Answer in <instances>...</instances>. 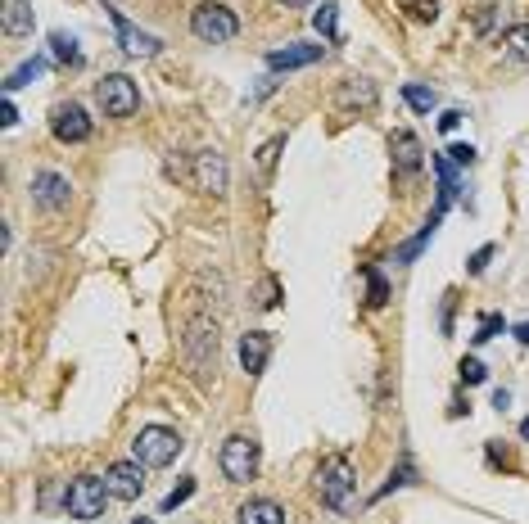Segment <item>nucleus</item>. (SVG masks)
<instances>
[{
  "label": "nucleus",
  "instance_id": "obj_33",
  "mask_svg": "<svg viewBox=\"0 0 529 524\" xmlns=\"http://www.w3.org/2000/svg\"><path fill=\"white\" fill-rule=\"evenodd\" d=\"M457 122H462V113H457V109H448V113H444V118H439V127H444V131H453V127H457Z\"/></svg>",
  "mask_w": 529,
  "mask_h": 524
},
{
  "label": "nucleus",
  "instance_id": "obj_20",
  "mask_svg": "<svg viewBox=\"0 0 529 524\" xmlns=\"http://www.w3.org/2000/svg\"><path fill=\"white\" fill-rule=\"evenodd\" d=\"M312 28L322 32L326 41H335V37H340V10H335V5H322V10L312 14Z\"/></svg>",
  "mask_w": 529,
  "mask_h": 524
},
{
  "label": "nucleus",
  "instance_id": "obj_5",
  "mask_svg": "<svg viewBox=\"0 0 529 524\" xmlns=\"http://www.w3.org/2000/svg\"><path fill=\"white\" fill-rule=\"evenodd\" d=\"M95 100H100L104 118H132L141 109V91L127 73H109L104 82H95Z\"/></svg>",
  "mask_w": 529,
  "mask_h": 524
},
{
  "label": "nucleus",
  "instance_id": "obj_2",
  "mask_svg": "<svg viewBox=\"0 0 529 524\" xmlns=\"http://www.w3.org/2000/svg\"><path fill=\"white\" fill-rule=\"evenodd\" d=\"M181 348H186V362L195 366L199 380H208V375L218 371V321H213V317H195L186 326Z\"/></svg>",
  "mask_w": 529,
  "mask_h": 524
},
{
  "label": "nucleus",
  "instance_id": "obj_29",
  "mask_svg": "<svg viewBox=\"0 0 529 524\" xmlns=\"http://www.w3.org/2000/svg\"><path fill=\"white\" fill-rule=\"evenodd\" d=\"M281 136H276V141H267L263 145V150H258V168H263V172H272V163H276V150H281Z\"/></svg>",
  "mask_w": 529,
  "mask_h": 524
},
{
  "label": "nucleus",
  "instance_id": "obj_25",
  "mask_svg": "<svg viewBox=\"0 0 529 524\" xmlns=\"http://www.w3.org/2000/svg\"><path fill=\"white\" fill-rule=\"evenodd\" d=\"M398 5H403L412 19H421V23H430L439 14V0H398Z\"/></svg>",
  "mask_w": 529,
  "mask_h": 524
},
{
  "label": "nucleus",
  "instance_id": "obj_38",
  "mask_svg": "<svg viewBox=\"0 0 529 524\" xmlns=\"http://www.w3.org/2000/svg\"><path fill=\"white\" fill-rule=\"evenodd\" d=\"M136 524H154V520H136Z\"/></svg>",
  "mask_w": 529,
  "mask_h": 524
},
{
  "label": "nucleus",
  "instance_id": "obj_35",
  "mask_svg": "<svg viewBox=\"0 0 529 524\" xmlns=\"http://www.w3.org/2000/svg\"><path fill=\"white\" fill-rule=\"evenodd\" d=\"M516 339H520V344H529V321H525V326H516Z\"/></svg>",
  "mask_w": 529,
  "mask_h": 524
},
{
  "label": "nucleus",
  "instance_id": "obj_9",
  "mask_svg": "<svg viewBox=\"0 0 529 524\" xmlns=\"http://www.w3.org/2000/svg\"><path fill=\"white\" fill-rule=\"evenodd\" d=\"M50 131H55L64 145H82L91 136V118H86L82 104H55L50 113Z\"/></svg>",
  "mask_w": 529,
  "mask_h": 524
},
{
  "label": "nucleus",
  "instance_id": "obj_27",
  "mask_svg": "<svg viewBox=\"0 0 529 524\" xmlns=\"http://www.w3.org/2000/svg\"><path fill=\"white\" fill-rule=\"evenodd\" d=\"M457 371H462V384H484V362H475V357H462V366H457Z\"/></svg>",
  "mask_w": 529,
  "mask_h": 524
},
{
  "label": "nucleus",
  "instance_id": "obj_26",
  "mask_svg": "<svg viewBox=\"0 0 529 524\" xmlns=\"http://www.w3.org/2000/svg\"><path fill=\"white\" fill-rule=\"evenodd\" d=\"M190 493H195V479H186V484H177V488H172V493L163 497V515H168V511H177V506L186 502Z\"/></svg>",
  "mask_w": 529,
  "mask_h": 524
},
{
  "label": "nucleus",
  "instance_id": "obj_17",
  "mask_svg": "<svg viewBox=\"0 0 529 524\" xmlns=\"http://www.w3.org/2000/svg\"><path fill=\"white\" fill-rule=\"evenodd\" d=\"M240 524H285V511L272 497H249V502L240 506Z\"/></svg>",
  "mask_w": 529,
  "mask_h": 524
},
{
  "label": "nucleus",
  "instance_id": "obj_1",
  "mask_svg": "<svg viewBox=\"0 0 529 524\" xmlns=\"http://www.w3.org/2000/svg\"><path fill=\"white\" fill-rule=\"evenodd\" d=\"M181 434L177 430H168V425H145L141 434L132 439V452H136V461H141L145 470H163V466H172V461L181 457Z\"/></svg>",
  "mask_w": 529,
  "mask_h": 524
},
{
  "label": "nucleus",
  "instance_id": "obj_10",
  "mask_svg": "<svg viewBox=\"0 0 529 524\" xmlns=\"http://www.w3.org/2000/svg\"><path fill=\"white\" fill-rule=\"evenodd\" d=\"M109 23H114V32H118V46L127 50V55H136V59H154L163 50V41L159 37H150V32H141L132 19H123L118 10H109Z\"/></svg>",
  "mask_w": 529,
  "mask_h": 524
},
{
  "label": "nucleus",
  "instance_id": "obj_8",
  "mask_svg": "<svg viewBox=\"0 0 529 524\" xmlns=\"http://www.w3.org/2000/svg\"><path fill=\"white\" fill-rule=\"evenodd\" d=\"M190 181H195L199 190H208V195H227V181H231L227 159H222L218 150L190 154Z\"/></svg>",
  "mask_w": 529,
  "mask_h": 524
},
{
  "label": "nucleus",
  "instance_id": "obj_18",
  "mask_svg": "<svg viewBox=\"0 0 529 524\" xmlns=\"http://www.w3.org/2000/svg\"><path fill=\"white\" fill-rule=\"evenodd\" d=\"M502 55L511 64H529V23H516V28L502 32Z\"/></svg>",
  "mask_w": 529,
  "mask_h": 524
},
{
  "label": "nucleus",
  "instance_id": "obj_22",
  "mask_svg": "<svg viewBox=\"0 0 529 524\" xmlns=\"http://www.w3.org/2000/svg\"><path fill=\"white\" fill-rule=\"evenodd\" d=\"M403 100L412 104L416 113H430V109L439 104V95H435V91H426V86H403Z\"/></svg>",
  "mask_w": 529,
  "mask_h": 524
},
{
  "label": "nucleus",
  "instance_id": "obj_24",
  "mask_svg": "<svg viewBox=\"0 0 529 524\" xmlns=\"http://www.w3.org/2000/svg\"><path fill=\"white\" fill-rule=\"evenodd\" d=\"M50 46H55V59H64V64H82V55H77V41L68 37V32H55V37H50Z\"/></svg>",
  "mask_w": 529,
  "mask_h": 524
},
{
  "label": "nucleus",
  "instance_id": "obj_30",
  "mask_svg": "<svg viewBox=\"0 0 529 524\" xmlns=\"http://www.w3.org/2000/svg\"><path fill=\"white\" fill-rule=\"evenodd\" d=\"M489 258H493V244H484V249H475V253H471V262H466V267H471V276H480L484 267H489Z\"/></svg>",
  "mask_w": 529,
  "mask_h": 524
},
{
  "label": "nucleus",
  "instance_id": "obj_3",
  "mask_svg": "<svg viewBox=\"0 0 529 524\" xmlns=\"http://www.w3.org/2000/svg\"><path fill=\"white\" fill-rule=\"evenodd\" d=\"M190 32H195L199 41H208V46H222V41H231L240 32V19H236V10L218 5V0H204V5H195V14H190Z\"/></svg>",
  "mask_w": 529,
  "mask_h": 524
},
{
  "label": "nucleus",
  "instance_id": "obj_6",
  "mask_svg": "<svg viewBox=\"0 0 529 524\" xmlns=\"http://www.w3.org/2000/svg\"><path fill=\"white\" fill-rule=\"evenodd\" d=\"M218 466H222V475H227L231 484H249V479L258 475V443L245 439V434H231V439L222 443Z\"/></svg>",
  "mask_w": 529,
  "mask_h": 524
},
{
  "label": "nucleus",
  "instance_id": "obj_37",
  "mask_svg": "<svg viewBox=\"0 0 529 524\" xmlns=\"http://www.w3.org/2000/svg\"><path fill=\"white\" fill-rule=\"evenodd\" d=\"M285 5H312V0H285Z\"/></svg>",
  "mask_w": 529,
  "mask_h": 524
},
{
  "label": "nucleus",
  "instance_id": "obj_11",
  "mask_svg": "<svg viewBox=\"0 0 529 524\" xmlns=\"http://www.w3.org/2000/svg\"><path fill=\"white\" fill-rule=\"evenodd\" d=\"M141 461H118V466L104 470V484H109V497L118 502H136L145 493V475H141Z\"/></svg>",
  "mask_w": 529,
  "mask_h": 524
},
{
  "label": "nucleus",
  "instance_id": "obj_23",
  "mask_svg": "<svg viewBox=\"0 0 529 524\" xmlns=\"http://www.w3.org/2000/svg\"><path fill=\"white\" fill-rule=\"evenodd\" d=\"M367 285H371L367 303H371V308H385V303H389V285H385V276H380L376 267H367Z\"/></svg>",
  "mask_w": 529,
  "mask_h": 524
},
{
  "label": "nucleus",
  "instance_id": "obj_32",
  "mask_svg": "<svg viewBox=\"0 0 529 524\" xmlns=\"http://www.w3.org/2000/svg\"><path fill=\"white\" fill-rule=\"evenodd\" d=\"M258 308H276V281H272V276H267L263 290H258Z\"/></svg>",
  "mask_w": 529,
  "mask_h": 524
},
{
  "label": "nucleus",
  "instance_id": "obj_19",
  "mask_svg": "<svg viewBox=\"0 0 529 524\" xmlns=\"http://www.w3.org/2000/svg\"><path fill=\"white\" fill-rule=\"evenodd\" d=\"M340 104L344 109H349V104H362V109H367V104H376V86H371L367 77H353V82L340 86Z\"/></svg>",
  "mask_w": 529,
  "mask_h": 524
},
{
  "label": "nucleus",
  "instance_id": "obj_31",
  "mask_svg": "<svg viewBox=\"0 0 529 524\" xmlns=\"http://www.w3.org/2000/svg\"><path fill=\"white\" fill-rule=\"evenodd\" d=\"M448 159H453L457 168H471V163H475V150H471V145H453V150H448Z\"/></svg>",
  "mask_w": 529,
  "mask_h": 524
},
{
  "label": "nucleus",
  "instance_id": "obj_13",
  "mask_svg": "<svg viewBox=\"0 0 529 524\" xmlns=\"http://www.w3.org/2000/svg\"><path fill=\"white\" fill-rule=\"evenodd\" d=\"M267 357H272V335H267V330H249V335H240V366H245L249 375H263Z\"/></svg>",
  "mask_w": 529,
  "mask_h": 524
},
{
  "label": "nucleus",
  "instance_id": "obj_34",
  "mask_svg": "<svg viewBox=\"0 0 529 524\" xmlns=\"http://www.w3.org/2000/svg\"><path fill=\"white\" fill-rule=\"evenodd\" d=\"M444 330H453V294H444Z\"/></svg>",
  "mask_w": 529,
  "mask_h": 524
},
{
  "label": "nucleus",
  "instance_id": "obj_28",
  "mask_svg": "<svg viewBox=\"0 0 529 524\" xmlns=\"http://www.w3.org/2000/svg\"><path fill=\"white\" fill-rule=\"evenodd\" d=\"M498 330H502V317H493V312H489V317H484V321H480V330H475V335H471V339H475V344H489V339H493V335H498Z\"/></svg>",
  "mask_w": 529,
  "mask_h": 524
},
{
  "label": "nucleus",
  "instance_id": "obj_16",
  "mask_svg": "<svg viewBox=\"0 0 529 524\" xmlns=\"http://www.w3.org/2000/svg\"><path fill=\"white\" fill-rule=\"evenodd\" d=\"M389 154H394V163H398V172H416L421 168V141H416L412 131H394L389 136Z\"/></svg>",
  "mask_w": 529,
  "mask_h": 524
},
{
  "label": "nucleus",
  "instance_id": "obj_12",
  "mask_svg": "<svg viewBox=\"0 0 529 524\" xmlns=\"http://www.w3.org/2000/svg\"><path fill=\"white\" fill-rule=\"evenodd\" d=\"M68 195H73V186H68V177H59V172H37V177H32V199H37L46 213L68 208Z\"/></svg>",
  "mask_w": 529,
  "mask_h": 524
},
{
  "label": "nucleus",
  "instance_id": "obj_7",
  "mask_svg": "<svg viewBox=\"0 0 529 524\" xmlns=\"http://www.w3.org/2000/svg\"><path fill=\"white\" fill-rule=\"evenodd\" d=\"M104 497H109V484H104L100 475H77L64 493V506L77 520H95V515L104 511Z\"/></svg>",
  "mask_w": 529,
  "mask_h": 524
},
{
  "label": "nucleus",
  "instance_id": "obj_21",
  "mask_svg": "<svg viewBox=\"0 0 529 524\" xmlns=\"http://www.w3.org/2000/svg\"><path fill=\"white\" fill-rule=\"evenodd\" d=\"M41 73H46V59H28L23 68H14V73L5 77V91H19V86H28L32 77H41Z\"/></svg>",
  "mask_w": 529,
  "mask_h": 524
},
{
  "label": "nucleus",
  "instance_id": "obj_15",
  "mask_svg": "<svg viewBox=\"0 0 529 524\" xmlns=\"http://www.w3.org/2000/svg\"><path fill=\"white\" fill-rule=\"evenodd\" d=\"M0 28H5V37H28L37 28V14H32L28 0H5L0 5Z\"/></svg>",
  "mask_w": 529,
  "mask_h": 524
},
{
  "label": "nucleus",
  "instance_id": "obj_36",
  "mask_svg": "<svg viewBox=\"0 0 529 524\" xmlns=\"http://www.w3.org/2000/svg\"><path fill=\"white\" fill-rule=\"evenodd\" d=\"M520 439L529 443V416H525V421H520Z\"/></svg>",
  "mask_w": 529,
  "mask_h": 524
},
{
  "label": "nucleus",
  "instance_id": "obj_4",
  "mask_svg": "<svg viewBox=\"0 0 529 524\" xmlns=\"http://www.w3.org/2000/svg\"><path fill=\"white\" fill-rule=\"evenodd\" d=\"M353 484H358V475H353L349 457H326L322 466H317V493H322V502L331 506V511H344V506H349Z\"/></svg>",
  "mask_w": 529,
  "mask_h": 524
},
{
  "label": "nucleus",
  "instance_id": "obj_14",
  "mask_svg": "<svg viewBox=\"0 0 529 524\" xmlns=\"http://www.w3.org/2000/svg\"><path fill=\"white\" fill-rule=\"evenodd\" d=\"M326 55V46H308V41H294V46H285V50H272L267 55V68H308V64H317V59Z\"/></svg>",
  "mask_w": 529,
  "mask_h": 524
}]
</instances>
